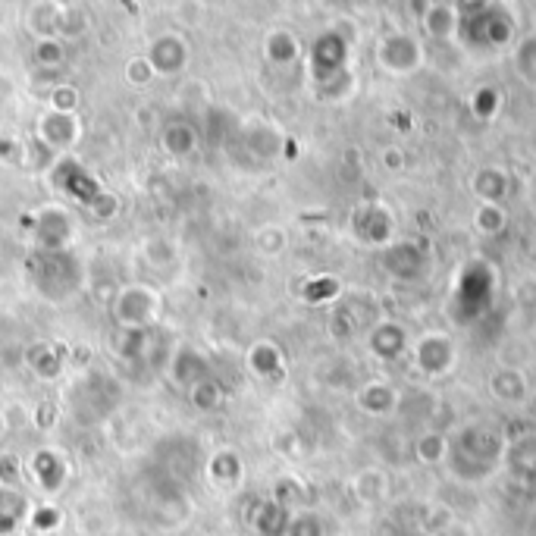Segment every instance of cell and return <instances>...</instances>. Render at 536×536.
<instances>
[{
  "label": "cell",
  "instance_id": "cell-1",
  "mask_svg": "<svg viewBox=\"0 0 536 536\" xmlns=\"http://www.w3.org/2000/svg\"><path fill=\"white\" fill-rule=\"evenodd\" d=\"M32 518L26 493L16 486H0V536H13L22 524Z\"/></svg>",
  "mask_w": 536,
  "mask_h": 536
},
{
  "label": "cell",
  "instance_id": "cell-2",
  "mask_svg": "<svg viewBox=\"0 0 536 536\" xmlns=\"http://www.w3.org/2000/svg\"><path fill=\"white\" fill-rule=\"evenodd\" d=\"M151 314H154V298H151V292H145V289H129V292H123V298H120V320H123L126 326L138 330V326L151 320Z\"/></svg>",
  "mask_w": 536,
  "mask_h": 536
},
{
  "label": "cell",
  "instance_id": "cell-3",
  "mask_svg": "<svg viewBox=\"0 0 536 536\" xmlns=\"http://www.w3.org/2000/svg\"><path fill=\"white\" fill-rule=\"evenodd\" d=\"M148 63L151 69H157V73H179L182 63H185V48L182 41L167 35V38H157L154 48L148 54Z\"/></svg>",
  "mask_w": 536,
  "mask_h": 536
},
{
  "label": "cell",
  "instance_id": "cell-4",
  "mask_svg": "<svg viewBox=\"0 0 536 536\" xmlns=\"http://www.w3.org/2000/svg\"><path fill=\"white\" fill-rule=\"evenodd\" d=\"M38 239H41V245H48L51 251H60L66 245V239H69V220H66V214H60V211L44 214L38 220Z\"/></svg>",
  "mask_w": 536,
  "mask_h": 536
},
{
  "label": "cell",
  "instance_id": "cell-5",
  "mask_svg": "<svg viewBox=\"0 0 536 536\" xmlns=\"http://www.w3.org/2000/svg\"><path fill=\"white\" fill-rule=\"evenodd\" d=\"M41 132H44V138H48L51 145H69L76 138V120L66 110H57V113L48 116V120H44Z\"/></svg>",
  "mask_w": 536,
  "mask_h": 536
},
{
  "label": "cell",
  "instance_id": "cell-6",
  "mask_svg": "<svg viewBox=\"0 0 536 536\" xmlns=\"http://www.w3.org/2000/svg\"><path fill=\"white\" fill-rule=\"evenodd\" d=\"M32 468H35V477H38V483L44 489H57L63 483V474H66L63 461L57 455H51V452H38L35 461H32Z\"/></svg>",
  "mask_w": 536,
  "mask_h": 536
},
{
  "label": "cell",
  "instance_id": "cell-7",
  "mask_svg": "<svg viewBox=\"0 0 536 536\" xmlns=\"http://www.w3.org/2000/svg\"><path fill=\"white\" fill-rule=\"evenodd\" d=\"M69 167V176L63 179V189L69 192V195H76L79 201H85V204H91L98 195H101V189H98V182L91 179V176H85L79 167H73V163H66Z\"/></svg>",
  "mask_w": 536,
  "mask_h": 536
},
{
  "label": "cell",
  "instance_id": "cell-8",
  "mask_svg": "<svg viewBox=\"0 0 536 536\" xmlns=\"http://www.w3.org/2000/svg\"><path fill=\"white\" fill-rule=\"evenodd\" d=\"M163 145H167L170 154H189L195 148V132L185 123H176L167 129V135H163Z\"/></svg>",
  "mask_w": 536,
  "mask_h": 536
},
{
  "label": "cell",
  "instance_id": "cell-9",
  "mask_svg": "<svg viewBox=\"0 0 536 536\" xmlns=\"http://www.w3.org/2000/svg\"><path fill=\"white\" fill-rule=\"evenodd\" d=\"M192 399H195L198 408H214V405L220 402V386L211 383V380H201V383L195 386V392H192Z\"/></svg>",
  "mask_w": 536,
  "mask_h": 536
},
{
  "label": "cell",
  "instance_id": "cell-10",
  "mask_svg": "<svg viewBox=\"0 0 536 536\" xmlns=\"http://www.w3.org/2000/svg\"><path fill=\"white\" fill-rule=\"evenodd\" d=\"M32 527L35 530H41V533H48V530H54L57 524H60V511L57 508H51V505H44V508H38V511H32Z\"/></svg>",
  "mask_w": 536,
  "mask_h": 536
},
{
  "label": "cell",
  "instance_id": "cell-11",
  "mask_svg": "<svg viewBox=\"0 0 536 536\" xmlns=\"http://www.w3.org/2000/svg\"><path fill=\"white\" fill-rule=\"evenodd\" d=\"M239 474V461H236V455H217L214 458V477H226V480H232Z\"/></svg>",
  "mask_w": 536,
  "mask_h": 536
},
{
  "label": "cell",
  "instance_id": "cell-12",
  "mask_svg": "<svg viewBox=\"0 0 536 536\" xmlns=\"http://www.w3.org/2000/svg\"><path fill=\"white\" fill-rule=\"evenodd\" d=\"M38 355H41V361H35V370H38L41 377H54L57 370H60L57 355H51V348H38Z\"/></svg>",
  "mask_w": 536,
  "mask_h": 536
},
{
  "label": "cell",
  "instance_id": "cell-13",
  "mask_svg": "<svg viewBox=\"0 0 536 536\" xmlns=\"http://www.w3.org/2000/svg\"><path fill=\"white\" fill-rule=\"evenodd\" d=\"M38 60H41V63H51V66L60 63V60H63L60 41H51V38H48V41H41V44H38Z\"/></svg>",
  "mask_w": 536,
  "mask_h": 536
},
{
  "label": "cell",
  "instance_id": "cell-14",
  "mask_svg": "<svg viewBox=\"0 0 536 536\" xmlns=\"http://www.w3.org/2000/svg\"><path fill=\"white\" fill-rule=\"evenodd\" d=\"M0 480H4V486H13L19 480V458L0 455Z\"/></svg>",
  "mask_w": 536,
  "mask_h": 536
}]
</instances>
